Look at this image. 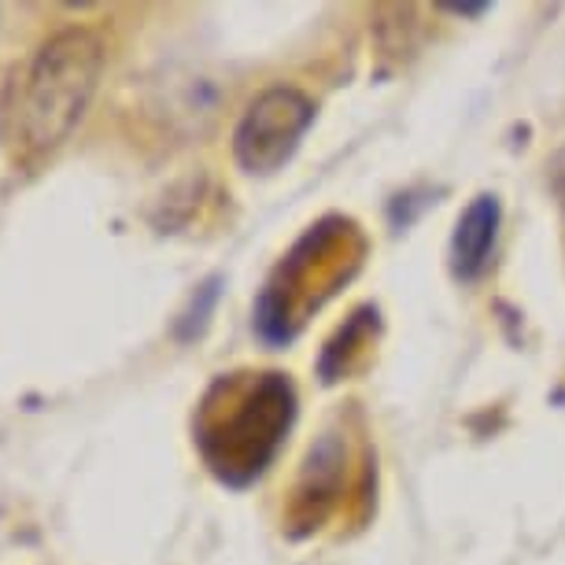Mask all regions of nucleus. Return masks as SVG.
<instances>
[{
  "label": "nucleus",
  "instance_id": "f257e3e1",
  "mask_svg": "<svg viewBox=\"0 0 565 565\" xmlns=\"http://www.w3.org/2000/svg\"><path fill=\"white\" fill-rule=\"evenodd\" d=\"M104 71V49L89 30H63L38 52L19 100V137L49 152L82 122Z\"/></svg>",
  "mask_w": 565,
  "mask_h": 565
},
{
  "label": "nucleus",
  "instance_id": "f03ea898",
  "mask_svg": "<svg viewBox=\"0 0 565 565\" xmlns=\"http://www.w3.org/2000/svg\"><path fill=\"white\" fill-rule=\"evenodd\" d=\"M315 122V108L303 93L296 89H270L244 111V119L233 137V152L237 163L248 174H274L285 163L307 126Z\"/></svg>",
  "mask_w": 565,
  "mask_h": 565
},
{
  "label": "nucleus",
  "instance_id": "7ed1b4c3",
  "mask_svg": "<svg viewBox=\"0 0 565 565\" xmlns=\"http://www.w3.org/2000/svg\"><path fill=\"white\" fill-rule=\"evenodd\" d=\"M495 230H499V200L495 196H477L455 226V241H451L455 277L473 281V277L484 270L488 255H492V248H495Z\"/></svg>",
  "mask_w": 565,
  "mask_h": 565
},
{
  "label": "nucleus",
  "instance_id": "20e7f679",
  "mask_svg": "<svg viewBox=\"0 0 565 565\" xmlns=\"http://www.w3.org/2000/svg\"><path fill=\"white\" fill-rule=\"evenodd\" d=\"M551 189H554V196H558L562 207H565V148L554 156V163H551Z\"/></svg>",
  "mask_w": 565,
  "mask_h": 565
}]
</instances>
